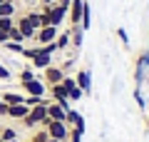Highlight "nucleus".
<instances>
[{"label":"nucleus","instance_id":"1","mask_svg":"<svg viewBox=\"0 0 149 142\" xmlns=\"http://www.w3.org/2000/svg\"><path fill=\"white\" fill-rule=\"evenodd\" d=\"M47 102H50V100H42L40 105H32L30 112H27V115L20 120L22 127H27V130H35L37 125H42V122L47 120Z\"/></svg>","mask_w":149,"mask_h":142},{"label":"nucleus","instance_id":"2","mask_svg":"<svg viewBox=\"0 0 149 142\" xmlns=\"http://www.w3.org/2000/svg\"><path fill=\"white\" fill-rule=\"evenodd\" d=\"M40 127H45L47 130V135H50V140H57V142H65L67 140V135H70V127L65 125V122H57V120H45Z\"/></svg>","mask_w":149,"mask_h":142},{"label":"nucleus","instance_id":"3","mask_svg":"<svg viewBox=\"0 0 149 142\" xmlns=\"http://www.w3.org/2000/svg\"><path fill=\"white\" fill-rule=\"evenodd\" d=\"M20 85H22V92L32 95V97H45V92H47V85H45L40 77L27 80V82H20Z\"/></svg>","mask_w":149,"mask_h":142},{"label":"nucleus","instance_id":"4","mask_svg":"<svg viewBox=\"0 0 149 142\" xmlns=\"http://www.w3.org/2000/svg\"><path fill=\"white\" fill-rule=\"evenodd\" d=\"M62 77H65V70H62V67H55V65H50V67L42 70V77H40V80H42V82L50 87V85H60V82H62Z\"/></svg>","mask_w":149,"mask_h":142},{"label":"nucleus","instance_id":"5","mask_svg":"<svg viewBox=\"0 0 149 142\" xmlns=\"http://www.w3.org/2000/svg\"><path fill=\"white\" fill-rule=\"evenodd\" d=\"M60 27H55V25H45V27H40V30L35 32V40H37V45H47V42H55V37L60 35Z\"/></svg>","mask_w":149,"mask_h":142},{"label":"nucleus","instance_id":"6","mask_svg":"<svg viewBox=\"0 0 149 142\" xmlns=\"http://www.w3.org/2000/svg\"><path fill=\"white\" fill-rule=\"evenodd\" d=\"M62 87H65V92H67L70 102H74V100H80V97H82V90L77 87L74 77H67V75H65V77H62Z\"/></svg>","mask_w":149,"mask_h":142},{"label":"nucleus","instance_id":"7","mask_svg":"<svg viewBox=\"0 0 149 142\" xmlns=\"http://www.w3.org/2000/svg\"><path fill=\"white\" fill-rule=\"evenodd\" d=\"M74 82H77V87L82 90V95L92 92V75H90V70H80L77 77H74Z\"/></svg>","mask_w":149,"mask_h":142},{"label":"nucleus","instance_id":"8","mask_svg":"<svg viewBox=\"0 0 149 142\" xmlns=\"http://www.w3.org/2000/svg\"><path fill=\"white\" fill-rule=\"evenodd\" d=\"M27 112H30V105L17 102V105H8V115H5V117H10V120H17V122H20Z\"/></svg>","mask_w":149,"mask_h":142},{"label":"nucleus","instance_id":"9","mask_svg":"<svg viewBox=\"0 0 149 142\" xmlns=\"http://www.w3.org/2000/svg\"><path fill=\"white\" fill-rule=\"evenodd\" d=\"M82 5H85V0H72V3H70V8H67L72 27H74V25H80V20H82Z\"/></svg>","mask_w":149,"mask_h":142},{"label":"nucleus","instance_id":"10","mask_svg":"<svg viewBox=\"0 0 149 142\" xmlns=\"http://www.w3.org/2000/svg\"><path fill=\"white\" fill-rule=\"evenodd\" d=\"M15 27L20 30V35L25 37V40H35V32H37V30H35V27L30 25V22H27V18H25V15H22L20 20L15 22Z\"/></svg>","mask_w":149,"mask_h":142},{"label":"nucleus","instance_id":"11","mask_svg":"<svg viewBox=\"0 0 149 142\" xmlns=\"http://www.w3.org/2000/svg\"><path fill=\"white\" fill-rule=\"evenodd\" d=\"M65 112H67V110H65V107L60 105V102H52V100L47 102V117H50V120L65 122Z\"/></svg>","mask_w":149,"mask_h":142},{"label":"nucleus","instance_id":"12","mask_svg":"<svg viewBox=\"0 0 149 142\" xmlns=\"http://www.w3.org/2000/svg\"><path fill=\"white\" fill-rule=\"evenodd\" d=\"M30 65H32L35 70H45V67H50V65H52V55H47V53H42V50H40V53L30 60Z\"/></svg>","mask_w":149,"mask_h":142},{"label":"nucleus","instance_id":"13","mask_svg":"<svg viewBox=\"0 0 149 142\" xmlns=\"http://www.w3.org/2000/svg\"><path fill=\"white\" fill-rule=\"evenodd\" d=\"M65 15H67V8L52 5V8H50V25L60 27V25H62V20H65Z\"/></svg>","mask_w":149,"mask_h":142},{"label":"nucleus","instance_id":"14","mask_svg":"<svg viewBox=\"0 0 149 142\" xmlns=\"http://www.w3.org/2000/svg\"><path fill=\"white\" fill-rule=\"evenodd\" d=\"M65 125L67 127H85V117L77 110H67L65 112Z\"/></svg>","mask_w":149,"mask_h":142},{"label":"nucleus","instance_id":"15","mask_svg":"<svg viewBox=\"0 0 149 142\" xmlns=\"http://www.w3.org/2000/svg\"><path fill=\"white\" fill-rule=\"evenodd\" d=\"M82 30H90V25H92V10H90V3H87V0H85V5H82Z\"/></svg>","mask_w":149,"mask_h":142},{"label":"nucleus","instance_id":"16","mask_svg":"<svg viewBox=\"0 0 149 142\" xmlns=\"http://www.w3.org/2000/svg\"><path fill=\"white\" fill-rule=\"evenodd\" d=\"M0 100L5 105H17V102H25V95H17V92H3Z\"/></svg>","mask_w":149,"mask_h":142},{"label":"nucleus","instance_id":"17","mask_svg":"<svg viewBox=\"0 0 149 142\" xmlns=\"http://www.w3.org/2000/svg\"><path fill=\"white\" fill-rule=\"evenodd\" d=\"M17 140V130L15 127H0V142H10Z\"/></svg>","mask_w":149,"mask_h":142},{"label":"nucleus","instance_id":"18","mask_svg":"<svg viewBox=\"0 0 149 142\" xmlns=\"http://www.w3.org/2000/svg\"><path fill=\"white\" fill-rule=\"evenodd\" d=\"M15 15V3H0V18H13Z\"/></svg>","mask_w":149,"mask_h":142},{"label":"nucleus","instance_id":"19","mask_svg":"<svg viewBox=\"0 0 149 142\" xmlns=\"http://www.w3.org/2000/svg\"><path fill=\"white\" fill-rule=\"evenodd\" d=\"M25 18H27V22H30L35 30H40V27H42V15H40V13H27Z\"/></svg>","mask_w":149,"mask_h":142},{"label":"nucleus","instance_id":"20","mask_svg":"<svg viewBox=\"0 0 149 142\" xmlns=\"http://www.w3.org/2000/svg\"><path fill=\"white\" fill-rule=\"evenodd\" d=\"M47 140H50V135H47L45 127H37V130L32 132V142H47Z\"/></svg>","mask_w":149,"mask_h":142},{"label":"nucleus","instance_id":"21","mask_svg":"<svg viewBox=\"0 0 149 142\" xmlns=\"http://www.w3.org/2000/svg\"><path fill=\"white\" fill-rule=\"evenodd\" d=\"M82 135H85V127H72L70 135H67V140L70 142H82Z\"/></svg>","mask_w":149,"mask_h":142},{"label":"nucleus","instance_id":"22","mask_svg":"<svg viewBox=\"0 0 149 142\" xmlns=\"http://www.w3.org/2000/svg\"><path fill=\"white\" fill-rule=\"evenodd\" d=\"M55 45H57V50H65V47L70 45V32H62V35L55 37Z\"/></svg>","mask_w":149,"mask_h":142},{"label":"nucleus","instance_id":"23","mask_svg":"<svg viewBox=\"0 0 149 142\" xmlns=\"http://www.w3.org/2000/svg\"><path fill=\"white\" fill-rule=\"evenodd\" d=\"M37 75L32 72V67H22L20 70V82H27V80H35Z\"/></svg>","mask_w":149,"mask_h":142},{"label":"nucleus","instance_id":"24","mask_svg":"<svg viewBox=\"0 0 149 142\" xmlns=\"http://www.w3.org/2000/svg\"><path fill=\"white\" fill-rule=\"evenodd\" d=\"M13 27H15V20H13V18H0V30L10 32Z\"/></svg>","mask_w":149,"mask_h":142},{"label":"nucleus","instance_id":"25","mask_svg":"<svg viewBox=\"0 0 149 142\" xmlns=\"http://www.w3.org/2000/svg\"><path fill=\"white\" fill-rule=\"evenodd\" d=\"M3 47H8V50H13V53H20V55H22V50H25V47H22V42H13V40H8Z\"/></svg>","mask_w":149,"mask_h":142},{"label":"nucleus","instance_id":"26","mask_svg":"<svg viewBox=\"0 0 149 142\" xmlns=\"http://www.w3.org/2000/svg\"><path fill=\"white\" fill-rule=\"evenodd\" d=\"M8 37H10V40H13V42H25V37H22V35H20V30H17V27H13V30H10V32H8Z\"/></svg>","mask_w":149,"mask_h":142},{"label":"nucleus","instance_id":"27","mask_svg":"<svg viewBox=\"0 0 149 142\" xmlns=\"http://www.w3.org/2000/svg\"><path fill=\"white\" fill-rule=\"evenodd\" d=\"M37 53H40V45H37V47H25V50H22V58H27V60H32V58H35Z\"/></svg>","mask_w":149,"mask_h":142},{"label":"nucleus","instance_id":"28","mask_svg":"<svg viewBox=\"0 0 149 142\" xmlns=\"http://www.w3.org/2000/svg\"><path fill=\"white\" fill-rule=\"evenodd\" d=\"M40 50H42V53H47V55H52L55 50H57V45H55V42H47V45H40Z\"/></svg>","mask_w":149,"mask_h":142},{"label":"nucleus","instance_id":"29","mask_svg":"<svg viewBox=\"0 0 149 142\" xmlns=\"http://www.w3.org/2000/svg\"><path fill=\"white\" fill-rule=\"evenodd\" d=\"M117 37L122 40V45H129V37H127V32H124V27H117Z\"/></svg>","mask_w":149,"mask_h":142},{"label":"nucleus","instance_id":"30","mask_svg":"<svg viewBox=\"0 0 149 142\" xmlns=\"http://www.w3.org/2000/svg\"><path fill=\"white\" fill-rule=\"evenodd\" d=\"M134 100H137V105H139V107L144 110V97H142V92H139V87L134 90Z\"/></svg>","mask_w":149,"mask_h":142},{"label":"nucleus","instance_id":"31","mask_svg":"<svg viewBox=\"0 0 149 142\" xmlns=\"http://www.w3.org/2000/svg\"><path fill=\"white\" fill-rule=\"evenodd\" d=\"M8 77H10V72H8V67H5V65L0 63V80H8Z\"/></svg>","mask_w":149,"mask_h":142},{"label":"nucleus","instance_id":"32","mask_svg":"<svg viewBox=\"0 0 149 142\" xmlns=\"http://www.w3.org/2000/svg\"><path fill=\"white\" fill-rule=\"evenodd\" d=\"M8 40H10V37H8V32H5V30H0V45H5Z\"/></svg>","mask_w":149,"mask_h":142},{"label":"nucleus","instance_id":"33","mask_svg":"<svg viewBox=\"0 0 149 142\" xmlns=\"http://www.w3.org/2000/svg\"><path fill=\"white\" fill-rule=\"evenodd\" d=\"M5 115H8V105L0 100V117H5Z\"/></svg>","mask_w":149,"mask_h":142},{"label":"nucleus","instance_id":"34","mask_svg":"<svg viewBox=\"0 0 149 142\" xmlns=\"http://www.w3.org/2000/svg\"><path fill=\"white\" fill-rule=\"evenodd\" d=\"M42 5H55V3L52 0H42Z\"/></svg>","mask_w":149,"mask_h":142},{"label":"nucleus","instance_id":"35","mask_svg":"<svg viewBox=\"0 0 149 142\" xmlns=\"http://www.w3.org/2000/svg\"><path fill=\"white\" fill-rule=\"evenodd\" d=\"M0 3H15V0H0Z\"/></svg>","mask_w":149,"mask_h":142},{"label":"nucleus","instance_id":"36","mask_svg":"<svg viewBox=\"0 0 149 142\" xmlns=\"http://www.w3.org/2000/svg\"><path fill=\"white\" fill-rule=\"evenodd\" d=\"M10 142H22V140H20V137H17V140H10Z\"/></svg>","mask_w":149,"mask_h":142},{"label":"nucleus","instance_id":"37","mask_svg":"<svg viewBox=\"0 0 149 142\" xmlns=\"http://www.w3.org/2000/svg\"><path fill=\"white\" fill-rule=\"evenodd\" d=\"M30 142H32V140H30Z\"/></svg>","mask_w":149,"mask_h":142}]
</instances>
